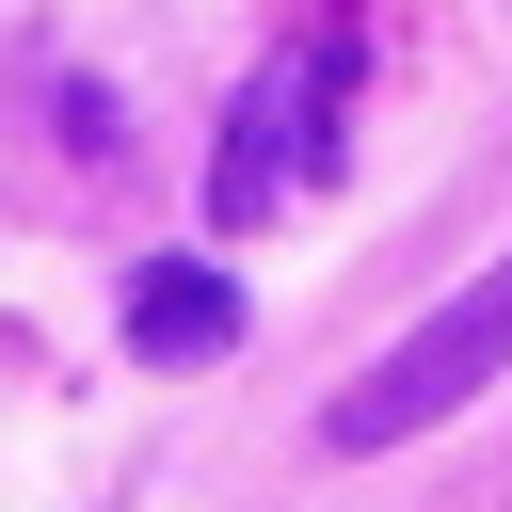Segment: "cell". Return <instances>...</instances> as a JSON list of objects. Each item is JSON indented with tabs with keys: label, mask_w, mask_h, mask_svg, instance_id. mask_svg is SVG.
<instances>
[{
	"label": "cell",
	"mask_w": 512,
	"mask_h": 512,
	"mask_svg": "<svg viewBox=\"0 0 512 512\" xmlns=\"http://www.w3.org/2000/svg\"><path fill=\"white\" fill-rule=\"evenodd\" d=\"M128 352H160V368H208V352H240V272H208V256H160V272H128Z\"/></svg>",
	"instance_id": "3957f363"
},
{
	"label": "cell",
	"mask_w": 512,
	"mask_h": 512,
	"mask_svg": "<svg viewBox=\"0 0 512 512\" xmlns=\"http://www.w3.org/2000/svg\"><path fill=\"white\" fill-rule=\"evenodd\" d=\"M496 368H512V256H496V272H464V288H448L416 336H384V368H368V384H336L320 448H400V432L464 416Z\"/></svg>",
	"instance_id": "6da1fadb"
},
{
	"label": "cell",
	"mask_w": 512,
	"mask_h": 512,
	"mask_svg": "<svg viewBox=\"0 0 512 512\" xmlns=\"http://www.w3.org/2000/svg\"><path fill=\"white\" fill-rule=\"evenodd\" d=\"M336 80H352V48H304V80H256V96H240V144L208 160V208H224V224H256V208L336 144V128H320V112H336Z\"/></svg>",
	"instance_id": "7a4b0ae2"
}]
</instances>
